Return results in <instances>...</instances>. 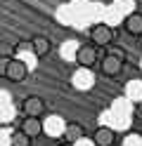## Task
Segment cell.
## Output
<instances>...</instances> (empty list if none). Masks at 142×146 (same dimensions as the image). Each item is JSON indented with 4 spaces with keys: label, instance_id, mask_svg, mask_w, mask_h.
<instances>
[{
    "label": "cell",
    "instance_id": "1",
    "mask_svg": "<svg viewBox=\"0 0 142 146\" xmlns=\"http://www.w3.org/2000/svg\"><path fill=\"white\" fill-rule=\"evenodd\" d=\"M102 73L107 78H116L118 73L123 71V52H111V54H104L102 57V64H100Z\"/></svg>",
    "mask_w": 142,
    "mask_h": 146
},
{
    "label": "cell",
    "instance_id": "2",
    "mask_svg": "<svg viewBox=\"0 0 142 146\" xmlns=\"http://www.w3.org/2000/svg\"><path fill=\"white\" fill-rule=\"evenodd\" d=\"M22 113H24V118H43L45 115V111H47V104L43 102V97H36V94H31V97H26L24 102H22Z\"/></svg>",
    "mask_w": 142,
    "mask_h": 146
},
{
    "label": "cell",
    "instance_id": "3",
    "mask_svg": "<svg viewBox=\"0 0 142 146\" xmlns=\"http://www.w3.org/2000/svg\"><path fill=\"white\" fill-rule=\"evenodd\" d=\"M90 40H92L95 47H107V45H111V40H114V31L107 24H95L90 29Z\"/></svg>",
    "mask_w": 142,
    "mask_h": 146
},
{
    "label": "cell",
    "instance_id": "4",
    "mask_svg": "<svg viewBox=\"0 0 142 146\" xmlns=\"http://www.w3.org/2000/svg\"><path fill=\"white\" fill-rule=\"evenodd\" d=\"M5 78L12 80V83H24V80L28 78V66H26V61L12 57V59H9L7 71H5Z\"/></svg>",
    "mask_w": 142,
    "mask_h": 146
},
{
    "label": "cell",
    "instance_id": "5",
    "mask_svg": "<svg viewBox=\"0 0 142 146\" xmlns=\"http://www.w3.org/2000/svg\"><path fill=\"white\" fill-rule=\"evenodd\" d=\"M97 59H100V52H97V47H95V45H81V47L76 50V64H78V66H83V68L92 66Z\"/></svg>",
    "mask_w": 142,
    "mask_h": 146
},
{
    "label": "cell",
    "instance_id": "6",
    "mask_svg": "<svg viewBox=\"0 0 142 146\" xmlns=\"http://www.w3.org/2000/svg\"><path fill=\"white\" fill-rule=\"evenodd\" d=\"M116 141V132L111 130V127H97L92 134V144L95 146H114Z\"/></svg>",
    "mask_w": 142,
    "mask_h": 146
},
{
    "label": "cell",
    "instance_id": "7",
    "mask_svg": "<svg viewBox=\"0 0 142 146\" xmlns=\"http://www.w3.org/2000/svg\"><path fill=\"white\" fill-rule=\"evenodd\" d=\"M31 50H33V54L38 59H43V57L50 54L52 42H50V38H45V35H33V38H31Z\"/></svg>",
    "mask_w": 142,
    "mask_h": 146
},
{
    "label": "cell",
    "instance_id": "8",
    "mask_svg": "<svg viewBox=\"0 0 142 146\" xmlns=\"http://www.w3.org/2000/svg\"><path fill=\"white\" fill-rule=\"evenodd\" d=\"M19 130L26 132L31 139H36V137L43 134V120H40V118H24V123L19 125Z\"/></svg>",
    "mask_w": 142,
    "mask_h": 146
},
{
    "label": "cell",
    "instance_id": "9",
    "mask_svg": "<svg viewBox=\"0 0 142 146\" xmlns=\"http://www.w3.org/2000/svg\"><path fill=\"white\" fill-rule=\"evenodd\" d=\"M123 29L130 35H142V12H133L123 19Z\"/></svg>",
    "mask_w": 142,
    "mask_h": 146
},
{
    "label": "cell",
    "instance_id": "10",
    "mask_svg": "<svg viewBox=\"0 0 142 146\" xmlns=\"http://www.w3.org/2000/svg\"><path fill=\"white\" fill-rule=\"evenodd\" d=\"M83 134H85V130H83L81 123H66V127H64V141H66V144L81 141Z\"/></svg>",
    "mask_w": 142,
    "mask_h": 146
},
{
    "label": "cell",
    "instance_id": "11",
    "mask_svg": "<svg viewBox=\"0 0 142 146\" xmlns=\"http://www.w3.org/2000/svg\"><path fill=\"white\" fill-rule=\"evenodd\" d=\"M9 146H33V139L22 130H14L9 137Z\"/></svg>",
    "mask_w": 142,
    "mask_h": 146
},
{
    "label": "cell",
    "instance_id": "12",
    "mask_svg": "<svg viewBox=\"0 0 142 146\" xmlns=\"http://www.w3.org/2000/svg\"><path fill=\"white\" fill-rule=\"evenodd\" d=\"M9 59H12V57H0V78H5V71L9 66Z\"/></svg>",
    "mask_w": 142,
    "mask_h": 146
}]
</instances>
